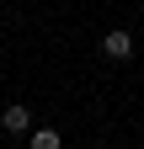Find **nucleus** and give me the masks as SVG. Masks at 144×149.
I'll use <instances>...</instances> for the list:
<instances>
[{
    "mask_svg": "<svg viewBox=\"0 0 144 149\" xmlns=\"http://www.w3.org/2000/svg\"><path fill=\"white\" fill-rule=\"evenodd\" d=\"M101 53H107L112 64H123V59H134V37L123 32V27H112V32L101 37Z\"/></svg>",
    "mask_w": 144,
    "mask_h": 149,
    "instance_id": "obj_1",
    "label": "nucleus"
},
{
    "mask_svg": "<svg viewBox=\"0 0 144 149\" xmlns=\"http://www.w3.org/2000/svg\"><path fill=\"white\" fill-rule=\"evenodd\" d=\"M0 128H6V133H32V112L16 101V107H6V112H0Z\"/></svg>",
    "mask_w": 144,
    "mask_h": 149,
    "instance_id": "obj_2",
    "label": "nucleus"
},
{
    "mask_svg": "<svg viewBox=\"0 0 144 149\" xmlns=\"http://www.w3.org/2000/svg\"><path fill=\"white\" fill-rule=\"evenodd\" d=\"M27 144H32V149H64V133H59V128H32Z\"/></svg>",
    "mask_w": 144,
    "mask_h": 149,
    "instance_id": "obj_3",
    "label": "nucleus"
}]
</instances>
